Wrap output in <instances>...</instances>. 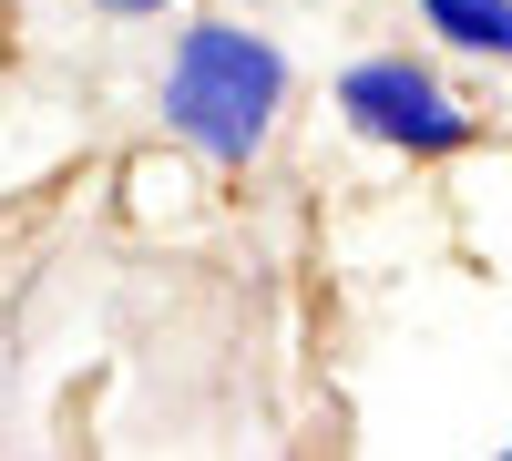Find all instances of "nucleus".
<instances>
[{
  "mask_svg": "<svg viewBox=\"0 0 512 461\" xmlns=\"http://www.w3.org/2000/svg\"><path fill=\"white\" fill-rule=\"evenodd\" d=\"M277 123H287V52L246 21L195 11L164 62V134L216 175H246V164H267Z\"/></svg>",
  "mask_w": 512,
  "mask_h": 461,
  "instance_id": "obj_1",
  "label": "nucleus"
},
{
  "mask_svg": "<svg viewBox=\"0 0 512 461\" xmlns=\"http://www.w3.org/2000/svg\"><path fill=\"white\" fill-rule=\"evenodd\" d=\"M338 113H349L369 144L410 154V164H441V154H472V144H482V113L461 103L441 72H420L410 52L349 62V72H338Z\"/></svg>",
  "mask_w": 512,
  "mask_h": 461,
  "instance_id": "obj_2",
  "label": "nucleus"
},
{
  "mask_svg": "<svg viewBox=\"0 0 512 461\" xmlns=\"http://www.w3.org/2000/svg\"><path fill=\"white\" fill-rule=\"evenodd\" d=\"M420 21H431L451 52H482V62H512V0H420Z\"/></svg>",
  "mask_w": 512,
  "mask_h": 461,
  "instance_id": "obj_3",
  "label": "nucleus"
},
{
  "mask_svg": "<svg viewBox=\"0 0 512 461\" xmlns=\"http://www.w3.org/2000/svg\"><path fill=\"white\" fill-rule=\"evenodd\" d=\"M103 21H164V11H195V0H93Z\"/></svg>",
  "mask_w": 512,
  "mask_h": 461,
  "instance_id": "obj_4",
  "label": "nucleus"
}]
</instances>
